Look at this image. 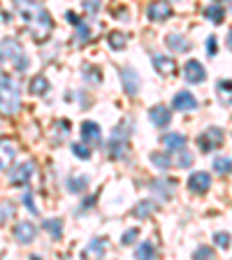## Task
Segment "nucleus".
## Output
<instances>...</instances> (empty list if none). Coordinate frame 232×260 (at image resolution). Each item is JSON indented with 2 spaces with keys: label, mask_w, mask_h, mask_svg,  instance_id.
Returning a JSON list of instances; mask_svg holds the SVG:
<instances>
[{
  "label": "nucleus",
  "mask_w": 232,
  "mask_h": 260,
  "mask_svg": "<svg viewBox=\"0 0 232 260\" xmlns=\"http://www.w3.org/2000/svg\"><path fill=\"white\" fill-rule=\"evenodd\" d=\"M35 233L38 230H35V225L30 221H21L14 228V237H16V242H21V244H30L35 239Z\"/></svg>",
  "instance_id": "obj_16"
},
{
  "label": "nucleus",
  "mask_w": 232,
  "mask_h": 260,
  "mask_svg": "<svg viewBox=\"0 0 232 260\" xmlns=\"http://www.w3.org/2000/svg\"><path fill=\"white\" fill-rule=\"evenodd\" d=\"M107 42H109V47H112V49H123L125 44H128V35H123V32H119V30H114V32H109Z\"/></svg>",
  "instance_id": "obj_28"
},
{
  "label": "nucleus",
  "mask_w": 232,
  "mask_h": 260,
  "mask_svg": "<svg viewBox=\"0 0 232 260\" xmlns=\"http://www.w3.org/2000/svg\"><path fill=\"white\" fill-rule=\"evenodd\" d=\"M84 7H86L88 12H93V14H95V12L100 10V0H86V3H84Z\"/></svg>",
  "instance_id": "obj_40"
},
{
  "label": "nucleus",
  "mask_w": 232,
  "mask_h": 260,
  "mask_svg": "<svg viewBox=\"0 0 232 260\" xmlns=\"http://www.w3.org/2000/svg\"><path fill=\"white\" fill-rule=\"evenodd\" d=\"M42 228L47 230L49 235L54 239H60L63 237V221L60 218H47V221H42Z\"/></svg>",
  "instance_id": "obj_19"
},
{
  "label": "nucleus",
  "mask_w": 232,
  "mask_h": 260,
  "mask_svg": "<svg viewBox=\"0 0 232 260\" xmlns=\"http://www.w3.org/2000/svg\"><path fill=\"white\" fill-rule=\"evenodd\" d=\"M205 16L211 23H223V19H225V10H223L221 5H209L205 10Z\"/></svg>",
  "instance_id": "obj_22"
},
{
  "label": "nucleus",
  "mask_w": 232,
  "mask_h": 260,
  "mask_svg": "<svg viewBox=\"0 0 232 260\" xmlns=\"http://www.w3.org/2000/svg\"><path fill=\"white\" fill-rule=\"evenodd\" d=\"M81 137H84V144H88V146H100V142H103V133H100V125L93 123V121H84V123H81Z\"/></svg>",
  "instance_id": "obj_9"
},
{
  "label": "nucleus",
  "mask_w": 232,
  "mask_h": 260,
  "mask_svg": "<svg viewBox=\"0 0 232 260\" xmlns=\"http://www.w3.org/2000/svg\"><path fill=\"white\" fill-rule=\"evenodd\" d=\"M72 153H75L77 158H81V160H86V158L91 156V146L88 144H72Z\"/></svg>",
  "instance_id": "obj_33"
},
{
  "label": "nucleus",
  "mask_w": 232,
  "mask_h": 260,
  "mask_svg": "<svg viewBox=\"0 0 232 260\" xmlns=\"http://www.w3.org/2000/svg\"><path fill=\"white\" fill-rule=\"evenodd\" d=\"M14 7H16V12H19V16L28 23L30 35H32L35 42H44V40H49V32H51L54 21H51L49 12L40 5L38 0H14Z\"/></svg>",
  "instance_id": "obj_1"
},
{
  "label": "nucleus",
  "mask_w": 232,
  "mask_h": 260,
  "mask_svg": "<svg viewBox=\"0 0 232 260\" xmlns=\"http://www.w3.org/2000/svg\"><path fill=\"white\" fill-rule=\"evenodd\" d=\"M23 207H26V209L30 211V214H38V207L32 205V195H30V193L23 195Z\"/></svg>",
  "instance_id": "obj_37"
},
{
  "label": "nucleus",
  "mask_w": 232,
  "mask_h": 260,
  "mask_svg": "<svg viewBox=\"0 0 232 260\" xmlns=\"http://www.w3.org/2000/svg\"><path fill=\"white\" fill-rule=\"evenodd\" d=\"M223 140H225L223 130L216 128V125H211V128H207L205 133L197 137V144H200V149H202L205 153H209V151H216L218 146L223 144Z\"/></svg>",
  "instance_id": "obj_5"
},
{
  "label": "nucleus",
  "mask_w": 232,
  "mask_h": 260,
  "mask_svg": "<svg viewBox=\"0 0 232 260\" xmlns=\"http://www.w3.org/2000/svg\"><path fill=\"white\" fill-rule=\"evenodd\" d=\"M151 188L158 190L162 198H172L177 190V181H170V186H162V179H158V181H151Z\"/></svg>",
  "instance_id": "obj_25"
},
{
  "label": "nucleus",
  "mask_w": 232,
  "mask_h": 260,
  "mask_svg": "<svg viewBox=\"0 0 232 260\" xmlns=\"http://www.w3.org/2000/svg\"><path fill=\"white\" fill-rule=\"evenodd\" d=\"M172 107L179 109V112H193V109H197V100H195V95L190 91H181L174 95Z\"/></svg>",
  "instance_id": "obj_12"
},
{
  "label": "nucleus",
  "mask_w": 232,
  "mask_h": 260,
  "mask_svg": "<svg viewBox=\"0 0 232 260\" xmlns=\"http://www.w3.org/2000/svg\"><path fill=\"white\" fill-rule=\"evenodd\" d=\"M207 77L205 68H202L200 60H188L184 68V79L188 81V84H202Z\"/></svg>",
  "instance_id": "obj_10"
},
{
  "label": "nucleus",
  "mask_w": 232,
  "mask_h": 260,
  "mask_svg": "<svg viewBox=\"0 0 232 260\" xmlns=\"http://www.w3.org/2000/svg\"><path fill=\"white\" fill-rule=\"evenodd\" d=\"M156 209H158V205L153 200H142V202H137V207L132 209V214H135L137 218H146V216H151Z\"/></svg>",
  "instance_id": "obj_20"
},
{
  "label": "nucleus",
  "mask_w": 232,
  "mask_h": 260,
  "mask_svg": "<svg viewBox=\"0 0 232 260\" xmlns=\"http://www.w3.org/2000/svg\"><path fill=\"white\" fill-rule=\"evenodd\" d=\"M227 47L232 49V28H230V32H227Z\"/></svg>",
  "instance_id": "obj_41"
},
{
  "label": "nucleus",
  "mask_w": 232,
  "mask_h": 260,
  "mask_svg": "<svg viewBox=\"0 0 232 260\" xmlns=\"http://www.w3.org/2000/svg\"><path fill=\"white\" fill-rule=\"evenodd\" d=\"M0 65H3V54H0Z\"/></svg>",
  "instance_id": "obj_42"
},
{
  "label": "nucleus",
  "mask_w": 232,
  "mask_h": 260,
  "mask_svg": "<svg viewBox=\"0 0 232 260\" xmlns=\"http://www.w3.org/2000/svg\"><path fill=\"white\" fill-rule=\"evenodd\" d=\"M105 251H107V242L105 239H93L88 244L86 249H84V255H93V258H103Z\"/></svg>",
  "instance_id": "obj_21"
},
{
  "label": "nucleus",
  "mask_w": 232,
  "mask_h": 260,
  "mask_svg": "<svg viewBox=\"0 0 232 260\" xmlns=\"http://www.w3.org/2000/svg\"><path fill=\"white\" fill-rule=\"evenodd\" d=\"M211 186V177L207 172H193L188 179V188L193 193H207Z\"/></svg>",
  "instance_id": "obj_15"
},
{
  "label": "nucleus",
  "mask_w": 232,
  "mask_h": 260,
  "mask_svg": "<svg viewBox=\"0 0 232 260\" xmlns=\"http://www.w3.org/2000/svg\"><path fill=\"white\" fill-rule=\"evenodd\" d=\"M12 211H14V207H12L10 202H5V205H3V209H0V221L10 218V216H12Z\"/></svg>",
  "instance_id": "obj_38"
},
{
  "label": "nucleus",
  "mask_w": 232,
  "mask_h": 260,
  "mask_svg": "<svg viewBox=\"0 0 232 260\" xmlns=\"http://www.w3.org/2000/svg\"><path fill=\"white\" fill-rule=\"evenodd\" d=\"M214 172H216V174H230L232 172V160H230V158H221V156H218L216 160H214Z\"/></svg>",
  "instance_id": "obj_31"
},
{
  "label": "nucleus",
  "mask_w": 232,
  "mask_h": 260,
  "mask_svg": "<svg viewBox=\"0 0 232 260\" xmlns=\"http://www.w3.org/2000/svg\"><path fill=\"white\" fill-rule=\"evenodd\" d=\"M165 44H168V49H172L174 54L190 51V42L184 38V35H179V32H170L168 38H165Z\"/></svg>",
  "instance_id": "obj_17"
},
{
  "label": "nucleus",
  "mask_w": 232,
  "mask_h": 260,
  "mask_svg": "<svg viewBox=\"0 0 232 260\" xmlns=\"http://www.w3.org/2000/svg\"><path fill=\"white\" fill-rule=\"evenodd\" d=\"M230 3H232V0H230Z\"/></svg>",
  "instance_id": "obj_43"
},
{
  "label": "nucleus",
  "mask_w": 232,
  "mask_h": 260,
  "mask_svg": "<svg viewBox=\"0 0 232 260\" xmlns=\"http://www.w3.org/2000/svg\"><path fill=\"white\" fill-rule=\"evenodd\" d=\"M207 51H209V56H216V38L214 35H209V40H207Z\"/></svg>",
  "instance_id": "obj_39"
},
{
  "label": "nucleus",
  "mask_w": 232,
  "mask_h": 260,
  "mask_svg": "<svg viewBox=\"0 0 232 260\" xmlns=\"http://www.w3.org/2000/svg\"><path fill=\"white\" fill-rule=\"evenodd\" d=\"M75 28H77V30H75V40H77V44H86L88 40H91V28H88L84 21H79Z\"/></svg>",
  "instance_id": "obj_27"
},
{
  "label": "nucleus",
  "mask_w": 232,
  "mask_h": 260,
  "mask_svg": "<svg viewBox=\"0 0 232 260\" xmlns=\"http://www.w3.org/2000/svg\"><path fill=\"white\" fill-rule=\"evenodd\" d=\"M121 79H123V88L128 95H137L140 91V77L132 68H121Z\"/></svg>",
  "instance_id": "obj_13"
},
{
  "label": "nucleus",
  "mask_w": 232,
  "mask_h": 260,
  "mask_svg": "<svg viewBox=\"0 0 232 260\" xmlns=\"http://www.w3.org/2000/svg\"><path fill=\"white\" fill-rule=\"evenodd\" d=\"M32 172H35V162L32 160H26V162H21V165H16L10 174V184L12 186H26Z\"/></svg>",
  "instance_id": "obj_7"
},
{
  "label": "nucleus",
  "mask_w": 232,
  "mask_h": 260,
  "mask_svg": "<svg viewBox=\"0 0 232 260\" xmlns=\"http://www.w3.org/2000/svg\"><path fill=\"white\" fill-rule=\"evenodd\" d=\"M47 91H49V79L44 75H38L30 81V93H35V95H44Z\"/></svg>",
  "instance_id": "obj_23"
},
{
  "label": "nucleus",
  "mask_w": 232,
  "mask_h": 260,
  "mask_svg": "<svg viewBox=\"0 0 232 260\" xmlns=\"http://www.w3.org/2000/svg\"><path fill=\"white\" fill-rule=\"evenodd\" d=\"M218 95H221V100L225 105H232V81H218Z\"/></svg>",
  "instance_id": "obj_29"
},
{
  "label": "nucleus",
  "mask_w": 232,
  "mask_h": 260,
  "mask_svg": "<svg viewBox=\"0 0 232 260\" xmlns=\"http://www.w3.org/2000/svg\"><path fill=\"white\" fill-rule=\"evenodd\" d=\"M21 107V86L12 75L0 77V114L14 116Z\"/></svg>",
  "instance_id": "obj_2"
},
{
  "label": "nucleus",
  "mask_w": 232,
  "mask_h": 260,
  "mask_svg": "<svg viewBox=\"0 0 232 260\" xmlns=\"http://www.w3.org/2000/svg\"><path fill=\"white\" fill-rule=\"evenodd\" d=\"M214 242H216V246H221V249H227V246H230V235L227 233H216L214 235Z\"/></svg>",
  "instance_id": "obj_34"
},
{
  "label": "nucleus",
  "mask_w": 232,
  "mask_h": 260,
  "mask_svg": "<svg viewBox=\"0 0 232 260\" xmlns=\"http://www.w3.org/2000/svg\"><path fill=\"white\" fill-rule=\"evenodd\" d=\"M149 158H151V162L156 165L158 170H168V168H172V158H170L168 153H158V151H153Z\"/></svg>",
  "instance_id": "obj_26"
},
{
  "label": "nucleus",
  "mask_w": 232,
  "mask_h": 260,
  "mask_svg": "<svg viewBox=\"0 0 232 260\" xmlns=\"http://www.w3.org/2000/svg\"><path fill=\"white\" fill-rule=\"evenodd\" d=\"M68 188H70L72 193H84V190L88 188V179L86 177H72L70 181H68Z\"/></svg>",
  "instance_id": "obj_30"
},
{
  "label": "nucleus",
  "mask_w": 232,
  "mask_h": 260,
  "mask_svg": "<svg viewBox=\"0 0 232 260\" xmlns=\"http://www.w3.org/2000/svg\"><path fill=\"white\" fill-rule=\"evenodd\" d=\"M195 258H214V249L209 246H200V249H195Z\"/></svg>",
  "instance_id": "obj_36"
},
{
  "label": "nucleus",
  "mask_w": 232,
  "mask_h": 260,
  "mask_svg": "<svg viewBox=\"0 0 232 260\" xmlns=\"http://www.w3.org/2000/svg\"><path fill=\"white\" fill-rule=\"evenodd\" d=\"M177 156H174V162L172 165H177V168H190L193 165V153L186 151V149H179V151H174Z\"/></svg>",
  "instance_id": "obj_24"
},
{
  "label": "nucleus",
  "mask_w": 232,
  "mask_h": 260,
  "mask_svg": "<svg viewBox=\"0 0 232 260\" xmlns=\"http://www.w3.org/2000/svg\"><path fill=\"white\" fill-rule=\"evenodd\" d=\"M130 133H132V121H121L114 128L112 137H109V158H123L130 144Z\"/></svg>",
  "instance_id": "obj_3"
},
{
  "label": "nucleus",
  "mask_w": 232,
  "mask_h": 260,
  "mask_svg": "<svg viewBox=\"0 0 232 260\" xmlns=\"http://www.w3.org/2000/svg\"><path fill=\"white\" fill-rule=\"evenodd\" d=\"M153 255H156V249H153V244H149V242H144L140 249L135 251V258H153Z\"/></svg>",
  "instance_id": "obj_32"
},
{
  "label": "nucleus",
  "mask_w": 232,
  "mask_h": 260,
  "mask_svg": "<svg viewBox=\"0 0 232 260\" xmlns=\"http://www.w3.org/2000/svg\"><path fill=\"white\" fill-rule=\"evenodd\" d=\"M162 144L168 151H179V149H186V137L179 135V133H168V135L162 137Z\"/></svg>",
  "instance_id": "obj_18"
},
{
  "label": "nucleus",
  "mask_w": 232,
  "mask_h": 260,
  "mask_svg": "<svg viewBox=\"0 0 232 260\" xmlns=\"http://www.w3.org/2000/svg\"><path fill=\"white\" fill-rule=\"evenodd\" d=\"M16 158V142L12 137H3L0 140V172L10 170V165H14Z\"/></svg>",
  "instance_id": "obj_6"
},
{
  "label": "nucleus",
  "mask_w": 232,
  "mask_h": 260,
  "mask_svg": "<svg viewBox=\"0 0 232 260\" xmlns=\"http://www.w3.org/2000/svg\"><path fill=\"white\" fill-rule=\"evenodd\" d=\"M153 68H156V72H160L162 77H170L177 72L174 58H170V56H165V54H153Z\"/></svg>",
  "instance_id": "obj_14"
},
{
  "label": "nucleus",
  "mask_w": 232,
  "mask_h": 260,
  "mask_svg": "<svg viewBox=\"0 0 232 260\" xmlns=\"http://www.w3.org/2000/svg\"><path fill=\"white\" fill-rule=\"evenodd\" d=\"M149 119H151V123L158 125V128H168L170 121H172V112H170L165 105H156V107H151V112H149Z\"/></svg>",
  "instance_id": "obj_11"
},
{
  "label": "nucleus",
  "mask_w": 232,
  "mask_h": 260,
  "mask_svg": "<svg viewBox=\"0 0 232 260\" xmlns=\"http://www.w3.org/2000/svg\"><path fill=\"white\" fill-rule=\"evenodd\" d=\"M146 14L151 21H165L172 16V7H170L168 0H153L151 5L146 7Z\"/></svg>",
  "instance_id": "obj_8"
},
{
  "label": "nucleus",
  "mask_w": 232,
  "mask_h": 260,
  "mask_svg": "<svg viewBox=\"0 0 232 260\" xmlns=\"http://www.w3.org/2000/svg\"><path fill=\"white\" fill-rule=\"evenodd\" d=\"M137 235H140V230H137V228H132V230H125L123 237H121V244H125V246H128V244H132L137 239Z\"/></svg>",
  "instance_id": "obj_35"
},
{
  "label": "nucleus",
  "mask_w": 232,
  "mask_h": 260,
  "mask_svg": "<svg viewBox=\"0 0 232 260\" xmlns=\"http://www.w3.org/2000/svg\"><path fill=\"white\" fill-rule=\"evenodd\" d=\"M0 54H3V58H7L16 70H21V72L28 70V65H30L23 47L19 44V40H14V38H5L0 42Z\"/></svg>",
  "instance_id": "obj_4"
}]
</instances>
